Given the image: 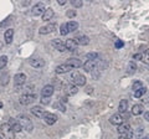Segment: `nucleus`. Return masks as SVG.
Masks as SVG:
<instances>
[{
	"instance_id": "46",
	"label": "nucleus",
	"mask_w": 149,
	"mask_h": 139,
	"mask_svg": "<svg viewBox=\"0 0 149 139\" xmlns=\"http://www.w3.org/2000/svg\"><path fill=\"white\" fill-rule=\"evenodd\" d=\"M0 139H4V138H3V137H0Z\"/></svg>"
},
{
	"instance_id": "20",
	"label": "nucleus",
	"mask_w": 149,
	"mask_h": 139,
	"mask_svg": "<svg viewBox=\"0 0 149 139\" xmlns=\"http://www.w3.org/2000/svg\"><path fill=\"white\" fill-rule=\"evenodd\" d=\"M83 70H85L86 72H92L93 70L96 68V62L95 61H86L85 63L82 65Z\"/></svg>"
},
{
	"instance_id": "31",
	"label": "nucleus",
	"mask_w": 149,
	"mask_h": 139,
	"mask_svg": "<svg viewBox=\"0 0 149 139\" xmlns=\"http://www.w3.org/2000/svg\"><path fill=\"white\" fill-rule=\"evenodd\" d=\"M141 61H143L144 63L149 65V50H147L144 54H142V58H141Z\"/></svg>"
},
{
	"instance_id": "38",
	"label": "nucleus",
	"mask_w": 149,
	"mask_h": 139,
	"mask_svg": "<svg viewBox=\"0 0 149 139\" xmlns=\"http://www.w3.org/2000/svg\"><path fill=\"white\" fill-rule=\"evenodd\" d=\"M123 46H124V42H123V41H120V40H117V41H116V47H117V49H120V47H123Z\"/></svg>"
},
{
	"instance_id": "10",
	"label": "nucleus",
	"mask_w": 149,
	"mask_h": 139,
	"mask_svg": "<svg viewBox=\"0 0 149 139\" xmlns=\"http://www.w3.org/2000/svg\"><path fill=\"white\" fill-rule=\"evenodd\" d=\"M109 122H111L112 124H114V126H120V124L123 123V117H122V115H120L119 113H114V114L111 115Z\"/></svg>"
},
{
	"instance_id": "33",
	"label": "nucleus",
	"mask_w": 149,
	"mask_h": 139,
	"mask_svg": "<svg viewBox=\"0 0 149 139\" xmlns=\"http://www.w3.org/2000/svg\"><path fill=\"white\" fill-rule=\"evenodd\" d=\"M60 34L61 35H67L68 34V29H67V22H65L60 26Z\"/></svg>"
},
{
	"instance_id": "18",
	"label": "nucleus",
	"mask_w": 149,
	"mask_h": 139,
	"mask_svg": "<svg viewBox=\"0 0 149 139\" xmlns=\"http://www.w3.org/2000/svg\"><path fill=\"white\" fill-rule=\"evenodd\" d=\"M54 15H55V11L51 8L45 9V13L42 14V20L44 21H50L54 17Z\"/></svg>"
},
{
	"instance_id": "7",
	"label": "nucleus",
	"mask_w": 149,
	"mask_h": 139,
	"mask_svg": "<svg viewBox=\"0 0 149 139\" xmlns=\"http://www.w3.org/2000/svg\"><path fill=\"white\" fill-rule=\"evenodd\" d=\"M55 29H56V24H47L42 27H40L39 32L41 35H47V34H51L52 31H55Z\"/></svg>"
},
{
	"instance_id": "39",
	"label": "nucleus",
	"mask_w": 149,
	"mask_h": 139,
	"mask_svg": "<svg viewBox=\"0 0 149 139\" xmlns=\"http://www.w3.org/2000/svg\"><path fill=\"white\" fill-rule=\"evenodd\" d=\"M76 10H68L67 11V16L68 17H74V16H76Z\"/></svg>"
},
{
	"instance_id": "40",
	"label": "nucleus",
	"mask_w": 149,
	"mask_h": 139,
	"mask_svg": "<svg viewBox=\"0 0 149 139\" xmlns=\"http://www.w3.org/2000/svg\"><path fill=\"white\" fill-rule=\"evenodd\" d=\"M41 103H42V104H49L50 103L49 97H42V98H41Z\"/></svg>"
},
{
	"instance_id": "4",
	"label": "nucleus",
	"mask_w": 149,
	"mask_h": 139,
	"mask_svg": "<svg viewBox=\"0 0 149 139\" xmlns=\"http://www.w3.org/2000/svg\"><path fill=\"white\" fill-rule=\"evenodd\" d=\"M44 13H45V4L44 3H37L32 6L31 14L34 16H40V15H42Z\"/></svg>"
},
{
	"instance_id": "8",
	"label": "nucleus",
	"mask_w": 149,
	"mask_h": 139,
	"mask_svg": "<svg viewBox=\"0 0 149 139\" xmlns=\"http://www.w3.org/2000/svg\"><path fill=\"white\" fill-rule=\"evenodd\" d=\"M25 81H26L25 73H16L15 78H14V83H15V86H17V87H21L25 83Z\"/></svg>"
},
{
	"instance_id": "35",
	"label": "nucleus",
	"mask_w": 149,
	"mask_h": 139,
	"mask_svg": "<svg viewBox=\"0 0 149 139\" xmlns=\"http://www.w3.org/2000/svg\"><path fill=\"white\" fill-rule=\"evenodd\" d=\"M8 82H9V75H8V73H6V75H3L1 77H0V85H1V86L8 85Z\"/></svg>"
},
{
	"instance_id": "23",
	"label": "nucleus",
	"mask_w": 149,
	"mask_h": 139,
	"mask_svg": "<svg viewBox=\"0 0 149 139\" xmlns=\"http://www.w3.org/2000/svg\"><path fill=\"white\" fill-rule=\"evenodd\" d=\"M78 92V87L74 85H68L66 87V95L67 96H74Z\"/></svg>"
},
{
	"instance_id": "22",
	"label": "nucleus",
	"mask_w": 149,
	"mask_h": 139,
	"mask_svg": "<svg viewBox=\"0 0 149 139\" xmlns=\"http://www.w3.org/2000/svg\"><path fill=\"white\" fill-rule=\"evenodd\" d=\"M13 38H14V30L13 29H8L4 34V39H5V42L6 44H11L13 41Z\"/></svg>"
},
{
	"instance_id": "2",
	"label": "nucleus",
	"mask_w": 149,
	"mask_h": 139,
	"mask_svg": "<svg viewBox=\"0 0 149 139\" xmlns=\"http://www.w3.org/2000/svg\"><path fill=\"white\" fill-rule=\"evenodd\" d=\"M71 80L73 81V85L74 86H85L86 85V82H87V78L83 76V75H80L77 71H74L72 72V75H71Z\"/></svg>"
},
{
	"instance_id": "45",
	"label": "nucleus",
	"mask_w": 149,
	"mask_h": 139,
	"mask_svg": "<svg viewBox=\"0 0 149 139\" xmlns=\"http://www.w3.org/2000/svg\"><path fill=\"white\" fill-rule=\"evenodd\" d=\"M1 107H3V103H1V102H0V109H1Z\"/></svg>"
},
{
	"instance_id": "43",
	"label": "nucleus",
	"mask_w": 149,
	"mask_h": 139,
	"mask_svg": "<svg viewBox=\"0 0 149 139\" xmlns=\"http://www.w3.org/2000/svg\"><path fill=\"white\" fill-rule=\"evenodd\" d=\"M144 118H146L147 122H149V111H148V112L144 113Z\"/></svg>"
},
{
	"instance_id": "29",
	"label": "nucleus",
	"mask_w": 149,
	"mask_h": 139,
	"mask_svg": "<svg viewBox=\"0 0 149 139\" xmlns=\"http://www.w3.org/2000/svg\"><path fill=\"white\" fill-rule=\"evenodd\" d=\"M54 108L61 111V112H66V106H65L62 102H55V103H54Z\"/></svg>"
},
{
	"instance_id": "24",
	"label": "nucleus",
	"mask_w": 149,
	"mask_h": 139,
	"mask_svg": "<svg viewBox=\"0 0 149 139\" xmlns=\"http://www.w3.org/2000/svg\"><path fill=\"white\" fill-rule=\"evenodd\" d=\"M128 109V101L127 99H120L119 106H118V111L120 113H125Z\"/></svg>"
},
{
	"instance_id": "3",
	"label": "nucleus",
	"mask_w": 149,
	"mask_h": 139,
	"mask_svg": "<svg viewBox=\"0 0 149 139\" xmlns=\"http://www.w3.org/2000/svg\"><path fill=\"white\" fill-rule=\"evenodd\" d=\"M36 99V95L35 93H25L20 97V103L24 104V106H27V104H31L34 103Z\"/></svg>"
},
{
	"instance_id": "36",
	"label": "nucleus",
	"mask_w": 149,
	"mask_h": 139,
	"mask_svg": "<svg viewBox=\"0 0 149 139\" xmlns=\"http://www.w3.org/2000/svg\"><path fill=\"white\" fill-rule=\"evenodd\" d=\"M71 4H72V5H73L74 8H81L83 3L81 1V0H72V1H71Z\"/></svg>"
},
{
	"instance_id": "30",
	"label": "nucleus",
	"mask_w": 149,
	"mask_h": 139,
	"mask_svg": "<svg viewBox=\"0 0 149 139\" xmlns=\"http://www.w3.org/2000/svg\"><path fill=\"white\" fill-rule=\"evenodd\" d=\"M146 92H147V88L143 87V88L138 90L137 92H134V97H136V98H141V97H143L144 95H146Z\"/></svg>"
},
{
	"instance_id": "34",
	"label": "nucleus",
	"mask_w": 149,
	"mask_h": 139,
	"mask_svg": "<svg viewBox=\"0 0 149 139\" xmlns=\"http://www.w3.org/2000/svg\"><path fill=\"white\" fill-rule=\"evenodd\" d=\"M8 63V57L4 55V56H0V70H3L4 67L6 66Z\"/></svg>"
},
{
	"instance_id": "37",
	"label": "nucleus",
	"mask_w": 149,
	"mask_h": 139,
	"mask_svg": "<svg viewBox=\"0 0 149 139\" xmlns=\"http://www.w3.org/2000/svg\"><path fill=\"white\" fill-rule=\"evenodd\" d=\"M133 137V132H130L128 134H124V136H119V139H130Z\"/></svg>"
},
{
	"instance_id": "16",
	"label": "nucleus",
	"mask_w": 149,
	"mask_h": 139,
	"mask_svg": "<svg viewBox=\"0 0 149 139\" xmlns=\"http://www.w3.org/2000/svg\"><path fill=\"white\" fill-rule=\"evenodd\" d=\"M74 41H76L77 46L78 45H80V46H86V45L90 44V38H88V36L82 35V36H78V38L74 39Z\"/></svg>"
},
{
	"instance_id": "28",
	"label": "nucleus",
	"mask_w": 149,
	"mask_h": 139,
	"mask_svg": "<svg viewBox=\"0 0 149 139\" xmlns=\"http://www.w3.org/2000/svg\"><path fill=\"white\" fill-rule=\"evenodd\" d=\"M128 73L129 75H133L134 72H136V70H137V65H136V62L134 61H130L129 63H128Z\"/></svg>"
},
{
	"instance_id": "6",
	"label": "nucleus",
	"mask_w": 149,
	"mask_h": 139,
	"mask_svg": "<svg viewBox=\"0 0 149 139\" xmlns=\"http://www.w3.org/2000/svg\"><path fill=\"white\" fill-rule=\"evenodd\" d=\"M66 65L67 66H70L72 70H74V68H78V67H81L82 66V61L80 58H76V57H71V58H68L67 61H66Z\"/></svg>"
},
{
	"instance_id": "19",
	"label": "nucleus",
	"mask_w": 149,
	"mask_h": 139,
	"mask_svg": "<svg viewBox=\"0 0 149 139\" xmlns=\"http://www.w3.org/2000/svg\"><path fill=\"white\" fill-rule=\"evenodd\" d=\"M31 113L35 115V117H42L44 113H45V111L42 109V107L41 106H35V107H32L31 108Z\"/></svg>"
},
{
	"instance_id": "13",
	"label": "nucleus",
	"mask_w": 149,
	"mask_h": 139,
	"mask_svg": "<svg viewBox=\"0 0 149 139\" xmlns=\"http://www.w3.org/2000/svg\"><path fill=\"white\" fill-rule=\"evenodd\" d=\"M54 91H55V87L51 86V85H46L42 90H41V95L42 97H50L54 95Z\"/></svg>"
},
{
	"instance_id": "21",
	"label": "nucleus",
	"mask_w": 149,
	"mask_h": 139,
	"mask_svg": "<svg viewBox=\"0 0 149 139\" xmlns=\"http://www.w3.org/2000/svg\"><path fill=\"white\" fill-rule=\"evenodd\" d=\"M1 129H3V133L5 134V137L8 136V137L10 138V139H13V134H14V132L11 131V128H10V126H9V123H5V124H3Z\"/></svg>"
},
{
	"instance_id": "26",
	"label": "nucleus",
	"mask_w": 149,
	"mask_h": 139,
	"mask_svg": "<svg viewBox=\"0 0 149 139\" xmlns=\"http://www.w3.org/2000/svg\"><path fill=\"white\" fill-rule=\"evenodd\" d=\"M67 29H68V32H73L78 29V22L77 21H70L67 22Z\"/></svg>"
},
{
	"instance_id": "42",
	"label": "nucleus",
	"mask_w": 149,
	"mask_h": 139,
	"mask_svg": "<svg viewBox=\"0 0 149 139\" xmlns=\"http://www.w3.org/2000/svg\"><path fill=\"white\" fill-rule=\"evenodd\" d=\"M58 4H60V5H66L67 0H58Z\"/></svg>"
},
{
	"instance_id": "32",
	"label": "nucleus",
	"mask_w": 149,
	"mask_h": 139,
	"mask_svg": "<svg viewBox=\"0 0 149 139\" xmlns=\"http://www.w3.org/2000/svg\"><path fill=\"white\" fill-rule=\"evenodd\" d=\"M143 83L141 82V81H137V82H134L133 83V86H132V88H133V91L134 92H137L138 90H141V88H143Z\"/></svg>"
},
{
	"instance_id": "9",
	"label": "nucleus",
	"mask_w": 149,
	"mask_h": 139,
	"mask_svg": "<svg viewBox=\"0 0 149 139\" xmlns=\"http://www.w3.org/2000/svg\"><path fill=\"white\" fill-rule=\"evenodd\" d=\"M9 126H10L11 128V131L14 133H19V132H21L22 131V128H21V124L19 123V120H15V119H10L9 120Z\"/></svg>"
},
{
	"instance_id": "14",
	"label": "nucleus",
	"mask_w": 149,
	"mask_h": 139,
	"mask_svg": "<svg viewBox=\"0 0 149 139\" xmlns=\"http://www.w3.org/2000/svg\"><path fill=\"white\" fill-rule=\"evenodd\" d=\"M132 132V129H130V126L128 123H122L120 126L118 127V133L119 136H124V134H128Z\"/></svg>"
},
{
	"instance_id": "27",
	"label": "nucleus",
	"mask_w": 149,
	"mask_h": 139,
	"mask_svg": "<svg viewBox=\"0 0 149 139\" xmlns=\"http://www.w3.org/2000/svg\"><path fill=\"white\" fill-rule=\"evenodd\" d=\"M86 58H87V61H95L96 62V60H98V54L97 52H88L86 55Z\"/></svg>"
},
{
	"instance_id": "1",
	"label": "nucleus",
	"mask_w": 149,
	"mask_h": 139,
	"mask_svg": "<svg viewBox=\"0 0 149 139\" xmlns=\"http://www.w3.org/2000/svg\"><path fill=\"white\" fill-rule=\"evenodd\" d=\"M19 119V123L21 124V128L25 129L27 132H32V129H34V126H32V122L30 120V118L27 117V115H24V114H20L17 117Z\"/></svg>"
},
{
	"instance_id": "25",
	"label": "nucleus",
	"mask_w": 149,
	"mask_h": 139,
	"mask_svg": "<svg viewBox=\"0 0 149 139\" xmlns=\"http://www.w3.org/2000/svg\"><path fill=\"white\" fill-rule=\"evenodd\" d=\"M143 106L142 104H134L133 107H132V114L133 115H139V114H142L143 113Z\"/></svg>"
},
{
	"instance_id": "44",
	"label": "nucleus",
	"mask_w": 149,
	"mask_h": 139,
	"mask_svg": "<svg viewBox=\"0 0 149 139\" xmlns=\"http://www.w3.org/2000/svg\"><path fill=\"white\" fill-rule=\"evenodd\" d=\"M142 139H149V134H147V136H144Z\"/></svg>"
},
{
	"instance_id": "12",
	"label": "nucleus",
	"mask_w": 149,
	"mask_h": 139,
	"mask_svg": "<svg viewBox=\"0 0 149 139\" xmlns=\"http://www.w3.org/2000/svg\"><path fill=\"white\" fill-rule=\"evenodd\" d=\"M52 46L56 49V50H58L60 52H63V51H66V47H65V42L62 40H60V39H55L52 41Z\"/></svg>"
},
{
	"instance_id": "41",
	"label": "nucleus",
	"mask_w": 149,
	"mask_h": 139,
	"mask_svg": "<svg viewBox=\"0 0 149 139\" xmlns=\"http://www.w3.org/2000/svg\"><path fill=\"white\" fill-rule=\"evenodd\" d=\"M142 58V54H136L133 56V60H141Z\"/></svg>"
},
{
	"instance_id": "5",
	"label": "nucleus",
	"mask_w": 149,
	"mask_h": 139,
	"mask_svg": "<svg viewBox=\"0 0 149 139\" xmlns=\"http://www.w3.org/2000/svg\"><path fill=\"white\" fill-rule=\"evenodd\" d=\"M42 118L49 126H52V124H55L56 122H57V115L54 114V113H50V112H45Z\"/></svg>"
},
{
	"instance_id": "11",
	"label": "nucleus",
	"mask_w": 149,
	"mask_h": 139,
	"mask_svg": "<svg viewBox=\"0 0 149 139\" xmlns=\"http://www.w3.org/2000/svg\"><path fill=\"white\" fill-rule=\"evenodd\" d=\"M29 63H30V66L35 67V68H42L45 66V60H42V58H31Z\"/></svg>"
},
{
	"instance_id": "17",
	"label": "nucleus",
	"mask_w": 149,
	"mask_h": 139,
	"mask_svg": "<svg viewBox=\"0 0 149 139\" xmlns=\"http://www.w3.org/2000/svg\"><path fill=\"white\" fill-rule=\"evenodd\" d=\"M65 47H66L67 51H74L77 49V44H76V41H74V39H68L66 42H65Z\"/></svg>"
},
{
	"instance_id": "15",
	"label": "nucleus",
	"mask_w": 149,
	"mask_h": 139,
	"mask_svg": "<svg viewBox=\"0 0 149 139\" xmlns=\"http://www.w3.org/2000/svg\"><path fill=\"white\" fill-rule=\"evenodd\" d=\"M71 70H72L71 67L67 66L66 63H63V65H60V66L56 67L55 72L57 73V75H62V73H67V72H70V71H71Z\"/></svg>"
}]
</instances>
